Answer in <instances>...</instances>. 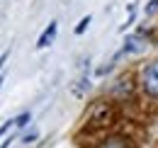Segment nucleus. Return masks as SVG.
I'll list each match as a JSON object with an SVG mask.
<instances>
[{
	"label": "nucleus",
	"mask_w": 158,
	"mask_h": 148,
	"mask_svg": "<svg viewBox=\"0 0 158 148\" xmlns=\"http://www.w3.org/2000/svg\"><path fill=\"white\" fill-rule=\"evenodd\" d=\"M141 88L148 95L158 97V61H151V63L141 71Z\"/></svg>",
	"instance_id": "nucleus-1"
},
{
	"label": "nucleus",
	"mask_w": 158,
	"mask_h": 148,
	"mask_svg": "<svg viewBox=\"0 0 158 148\" xmlns=\"http://www.w3.org/2000/svg\"><path fill=\"white\" fill-rule=\"evenodd\" d=\"M56 32H59V22L54 19V22H49V27L41 32V37L37 39V49H46L51 41H54V37H56Z\"/></svg>",
	"instance_id": "nucleus-2"
},
{
	"label": "nucleus",
	"mask_w": 158,
	"mask_h": 148,
	"mask_svg": "<svg viewBox=\"0 0 158 148\" xmlns=\"http://www.w3.org/2000/svg\"><path fill=\"white\" fill-rule=\"evenodd\" d=\"M139 49H141V37H129V39H127V44H124V49H122V54L139 51Z\"/></svg>",
	"instance_id": "nucleus-3"
},
{
	"label": "nucleus",
	"mask_w": 158,
	"mask_h": 148,
	"mask_svg": "<svg viewBox=\"0 0 158 148\" xmlns=\"http://www.w3.org/2000/svg\"><path fill=\"white\" fill-rule=\"evenodd\" d=\"M100 148H129V146H127V141H122V138H110V141H105Z\"/></svg>",
	"instance_id": "nucleus-4"
},
{
	"label": "nucleus",
	"mask_w": 158,
	"mask_h": 148,
	"mask_svg": "<svg viewBox=\"0 0 158 148\" xmlns=\"http://www.w3.org/2000/svg\"><path fill=\"white\" fill-rule=\"evenodd\" d=\"M29 121H32V114L29 112H22L20 117H15V126H27Z\"/></svg>",
	"instance_id": "nucleus-5"
},
{
	"label": "nucleus",
	"mask_w": 158,
	"mask_h": 148,
	"mask_svg": "<svg viewBox=\"0 0 158 148\" xmlns=\"http://www.w3.org/2000/svg\"><path fill=\"white\" fill-rule=\"evenodd\" d=\"M90 22H93V17H90V15H85V17L78 22V27H76V34H83V32L88 29V24H90Z\"/></svg>",
	"instance_id": "nucleus-6"
},
{
	"label": "nucleus",
	"mask_w": 158,
	"mask_h": 148,
	"mask_svg": "<svg viewBox=\"0 0 158 148\" xmlns=\"http://www.w3.org/2000/svg\"><path fill=\"white\" fill-rule=\"evenodd\" d=\"M10 126H15V119H7V121H5L2 126H0V138H2V136H5L7 131H10Z\"/></svg>",
	"instance_id": "nucleus-7"
},
{
	"label": "nucleus",
	"mask_w": 158,
	"mask_h": 148,
	"mask_svg": "<svg viewBox=\"0 0 158 148\" xmlns=\"http://www.w3.org/2000/svg\"><path fill=\"white\" fill-rule=\"evenodd\" d=\"M153 12H158V0H151L146 5V15H153Z\"/></svg>",
	"instance_id": "nucleus-8"
},
{
	"label": "nucleus",
	"mask_w": 158,
	"mask_h": 148,
	"mask_svg": "<svg viewBox=\"0 0 158 148\" xmlns=\"http://www.w3.org/2000/svg\"><path fill=\"white\" fill-rule=\"evenodd\" d=\"M37 136H39V131H37V129H32L29 134H27V136H24V138H22V141H24V143H32V141H34Z\"/></svg>",
	"instance_id": "nucleus-9"
},
{
	"label": "nucleus",
	"mask_w": 158,
	"mask_h": 148,
	"mask_svg": "<svg viewBox=\"0 0 158 148\" xmlns=\"http://www.w3.org/2000/svg\"><path fill=\"white\" fill-rule=\"evenodd\" d=\"M7 56H10V51H5V54L0 56V71H2V66H5V61H7Z\"/></svg>",
	"instance_id": "nucleus-10"
},
{
	"label": "nucleus",
	"mask_w": 158,
	"mask_h": 148,
	"mask_svg": "<svg viewBox=\"0 0 158 148\" xmlns=\"http://www.w3.org/2000/svg\"><path fill=\"white\" fill-rule=\"evenodd\" d=\"M10 143H12V136H7V138L2 141V146H0V148H10Z\"/></svg>",
	"instance_id": "nucleus-11"
},
{
	"label": "nucleus",
	"mask_w": 158,
	"mask_h": 148,
	"mask_svg": "<svg viewBox=\"0 0 158 148\" xmlns=\"http://www.w3.org/2000/svg\"><path fill=\"white\" fill-rule=\"evenodd\" d=\"M2 83H5V75H0V88H2Z\"/></svg>",
	"instance_id": "nucleus-12"
}]
</instances>
